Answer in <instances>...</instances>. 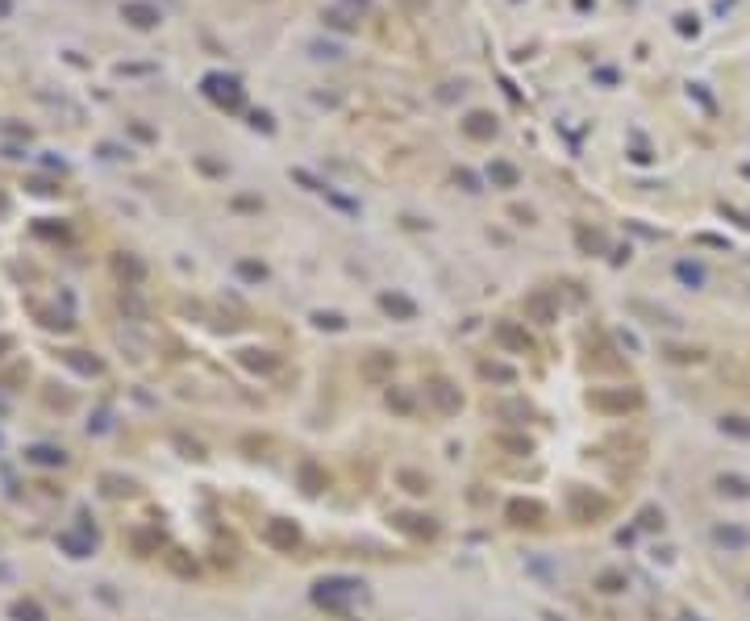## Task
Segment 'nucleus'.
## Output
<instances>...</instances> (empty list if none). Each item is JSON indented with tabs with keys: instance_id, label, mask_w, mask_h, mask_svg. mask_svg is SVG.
I'll list each match as a JSON object with an SVG mask.
<instances>
[{
	"instance_id": "11",
	"label": "nucleus",
	"mask_w": 750,
	"mask_h": 621,
	"mask_svg": "<svg viewBox=\"0 0 750 621\" xmlns=\"http://www.w3.org/2000/svg\"><path fill=\"white\" fill-rule=\"evenodd\" d=\"M29 459H38V463H63V450H55V446H34Z\"/></svg>"
},
{
	"instance_id": "18",
	"label": "nucleus",
	"mask_w": 750,
	"mask_h": 621,
	"mask_svg": "<svg viewBox=\"0 0 750 621\" xmlns=\"http://www.w3.org/2000/svg\"><path fill=\"white\" fill-rule=\"evenodd\" d=\"M13 13V0H0V17H9Z\"/></svg>"
},
{
	"instance_id": "15",
	"label": "nucleus",
	"mask_w": 750,
	"mask_h": 621,
	"mask_svg": "<svg viewBox=\"0 0 750 621\" xmlns=\"http://www.w3.org/2000/svg\"><path fill=\"white\" fill-rule=\"evenodd\" d=\"M13 613H17V617H21V621H42V613H38V605H17V609H13Z\"/></svg>"
},
{
	"instance_id": "13",
	"label": "nucleus",
	"mask_w": 750,
	"mask_h": 621,
	"mask_svg": "<svg viewBox=\"0 0 750 621\" xmlns=\"http://www.w3.org/2000/svg\"><path fill=\"white\" fill-rule=\"evenodd\" d=\"M509 513H513V517H517V522H521V526H529V522H533V517H538V504H513V509H509Z\"/></svg>"
},
{
	"instance_id": "12",
	"label": "nucleus",
	"mask_w": 750,
	"mask_h": 621,
	"mask_svg": "<svg viewBox=\"0 0 750 621\" xmlns=\"http://www.w3.org/2000/svg\"><path fill=\"white\" fill-rule=\"evenodd\" d=\"M313 55L317 59H342V46H334V42H313Z\"/></svg>"
},
{
	"instance_id": "4",
	"label": "nucleus",
	"mask_w": 750,
	"mask_h": 621,
	"mask_svg": "<svg viewBox=\"0 0 750 621\" xmlns=\"http://www.w3.org/2000/svg\"><path fill=\"white\" fill-rule=\"evenodd\" d=\"M430 396H434V404H438L442 413H455V409L463 404V400H459V388H450L446 380H434V384H430Z\"/></svg>"
},
{
	"instance_id": "5",
	"label": "nucleus",
	"mask_w": 750,
	"mask_h": 621,
	"mask_svg": "<svg viewBox=\"0 0 750 621\" xmlns=\"http://www.w3.org/2000/svg\"><path fill=\"white\" fill-rule=\"evenodd\" d=\"M463 130H467V134H471V138H492V134H496V121H492V117H488V113H471V117H467V125H463Z\"/></svg>"
},
{
	"instance_id": "6",
	"label": "nucleus",
	"mask_w": 750,
	"mask_h": 621,
	"mask_svg": "<svg viewBox=\"0 0 750 621\" xmlns=\"http://www.w3.org/2000/svg\"><path fill=\"white\" fill-rule=\"evenodd\" d=\"M496 338H500L505 346H513V350H529V338H525L521 330H513L509 321H500V326H496Z\"/></svg>"
},
{
	"instance_id": "8",
	"label": "nucleus",
	"mask_w": 750,
	"mask_h": 621,
	"mask_svg": "<svg viewBox=\"0 0 750 621\" xmlns=\"http://www.w3.org/2000/svg\"><path fill=\"white\" fill-rule=\"evenodd\" d=\"M525 308H529V313L538 317V321H555V304H551L542 292H538V296H529V300H525Z\"/></svg>"
},
{
	"instance_id": "7",
	"label": "nucleus",
	"mask_w": 750,
	"mask_h": 621,
	"mask_svg": "<svg viewBox=\"0 0 750 621\" xmlns=\"http://www.w3.org/2000/svg\"><path fill=\"white\" fill-rule=\"evenodd\" d=\"M592 404H596V409H633V404H638V396H633V392H617V396H592Z\"/></svg>"
},
{
	"instance_id": "19",
	"label": "nucleus",
	"mask_w": 750,
	"mask_h": 621,
	"mask_svg": "<svg viewBox=\"0 0 750 621\" xmlns=\"http://www.w3.org/2000/svg\"><path fill=\"white\" fill-rule=\"evenodd\" d=\"M5 346H9V338H0V350H5Z\"/></svg>"
},
{
	"instance_id": "14",
	"label": "nucleus",
	"mask_w": 750,
	"mask_h": 621,
	"mask_svg": "<svg viewBox=\"0 0 750 621\" xmlns=\"http://www.w3.org/2000/svg\"><path fill=\"white\" fill-rule=\"evenodd\" d=\"M388 367H392V358H388V354H380V358H371V363H367V376L375 380V376H384Z\"/></svg>"
},
{
	"instance_id": "1",
	"label": "nucleus",
	"mask_w": 750,
	"mask_h": 621,
	"mask_svg": "<svg viewBox=\"0 0 750 621\" xmlns=\"http://www.w3.org/2000/svg\"><path fill=\"white\" fill-rule=\"evenodd\" d=\"M204 96H213L226 109H238L242 105V88H238L234 75H204Z\"/></svg>"
},
{
	"instance_id": "17",
	"label": "nucleus",
	"mask_w": 750,
	"mask_h": 621,
	"mask_svg": "<svg viewBox=\"0 0 750 621\" xmlns=\"http://www.w3.org/2000/svg\"><path fill=\"white\" fill-rule=\"evenodd\" d=\"M326 21H330V25H338V29H350V25H354V21H346V17H342V13H330V17H326Z\"/></svg>"
},
{
	"instance_id": "2",
	"label": "nucleus",
	"mask_w": 750,
	"mask_h": 621,
	"mask_svg": "<svg viewBox=\"0 0 750 621\" xmlns=\"http://www.w3.org/2000/svg\"><path fill=\"white\" fill-rule=\"evenodd\" d=\"M121 17L138 29H154L158 25V9L154 5H142V0H130V5H121Z\"/></svg>"
},
{
	"instance_id": "3",
	"label": "nucleus",
	"mask_w": 750,
	"mask_h": 621,
	"mask_svg": "<svg viewBox=\"0 0 750 621\" xmlns=\"http://www.w3.org/2000/svg\"><path fill=\"white\" fill-rule=\"evenodd\" d=\"M267 542L280 546V550H292V546L300 542V534H296L292 522H271V526H267Z\"/></svg>"
},
{
	"instance_id": "16",
	"label": "nucleus",
	"mask_w": 750,
	"mask_h": 621,
	"mask_svg": "<svg viewBox=\"0 0 750 621\" xmlns=\"http://www.w3.org/2000/svg\"><path fill=\"white\" fill-rule=\"evenodd\" d=\"M400 480H404V484H409V492H425V480H421V476H413V472H404V476H400Z\"/></svg>"
},
{
	"instance_id": "10",
	"label": "nucleus",
	"mask_w": 750,
	"mask_h": 621,
	"mask_svg": "<svg viewBox=\"0 0 750 621\" xmlns=\"http://www.w3.org/2000/svg\"><path fill=\"white\" fill-rule=\"evenodd\" d=\"M384 308L388 313H400V317H413V304L404 296H384Z\"/></svg>"
},
{
	"instance_id": "9",
	"label": "nucleus",
	"mask_w": 750,
	"mask_h": 621,
	"mask_svg": "<svg viewBox=\"0 0 750 621\" xmlns=\"http://www.w3.org/2000/svg\"><path fill=\"white\" fill-rule=\"evenodd\" d=\"M488 175H492L496 184H505V188H513V184H517V171H513L509 163H492V167H488Z\"/></svg>"
}]
</instances>
